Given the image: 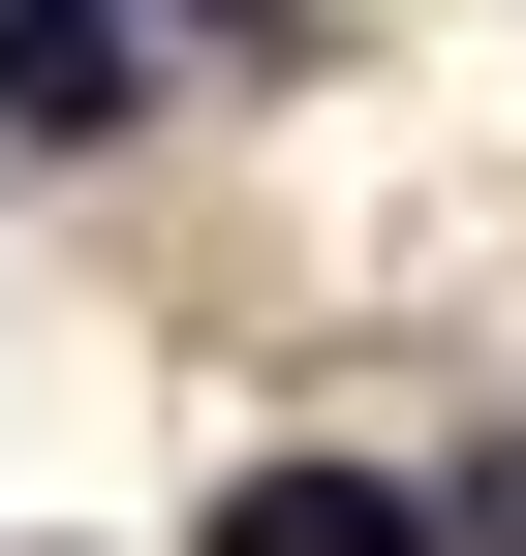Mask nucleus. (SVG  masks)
Instances as JSON below:
<instances>
[{
    "instance_id": "1",
    "label": "nucleus",
    "mask_w": 526,
    "mask_h": 556,
    "mask_svg": "<svg viewBox=\"0 0 526 556\" xmlns=\"http://www.w3.org/2000/svg\"><path fill=\"white\" fill-rule=\"evenodd\" d=\"M217 556H434V495H372V464H248Z\"/></svg>"
},
{
    "instance_id": "2",
    "label": "nucleus",
    "mask_w": 526,
    "mask_h": 556,
    "mask_svg": "<svg viewBox=\"0 0 526 556\" xmlns=\"http://www.w3.org/2000/svg\"><path fill=\"white\" fill-rule=\"evenodd\" d=\"M124 31H279V0H124Z\"/></svg>"
}]
</instances>
